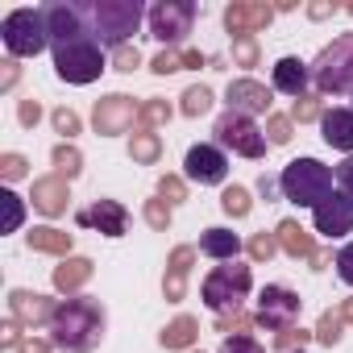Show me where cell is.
Here are the masks:
<instances>
[{
	"mask_svg": "<svg viewBox=\"0 0 353 353\" xmlns=\"http://www.w3.org/2000/svg\"><path fill=\"white\" fill-rule=\"evenodd\" d=\"M341 312H345V320H353V303H345V307H341Z\"/></svg>",
	"mask_w": 353,
	"mask_h": 353,
	"instance_id": "cell-52",
	"label": "cell"
},
{
	"mask_svg": "<svg viewBox=\"0 0 353 353\" xmlns=\"http://www.w3.org/2000/svg\"><path fill=\"white\" fill-rule=\"evenodd\" d=\"M229 112H241V117L270 112V88L258 79H233L229 83Z\"/></svg>",
	"mask_w": 353,
	"mask_h": 353,
	"instance_id": "cell-14",
	"label": "cell"
},
{
	"mask_svg": "<svg viewBox=\"0 0 353 353\" xmlns=\"http://www.w3.org/2000/svg\"><path fill=\"white\" fill-rule=\"evenodd\" d=\"M166 117H170V104H166V100H154V104H145V108L137 112V121H141V133H150V129H154V125H162Z\"/></svg>",
	"mask_w": 353,
	"mask_h": 353,
	"instance_id": "cell-28",
	"label": "cell"
},
{
	"mask_svg": "<svg viewBox=\"0 0 353 353\" xmlns=\"http://www.w3.org/2000/svg\"><path fill=\"white\" fill-rule=\"evenodd\" d=\"M50 332H54V345L67 349V353H92L104 336V307L88 295H75V299H63L54 303V316H50Z\"/></svg>",
	"mask_w": 353,
	"mask_h": 353,
	"instance_id": "cell-1",
	"label": "cell"
},
{
	"mask_svg": "<svg viewBox=\"0 0 353 353\" xmlns=\"http://www.w3.org/2000/svg\"><path fill=\"white\" fill-rule=\"evenodd\" d=\"M221 204H225V212H229V216H245V212H250V196H245L241 188H229Z\"/></svg>",
	"mask_w": 353,
	"mask_h": 353,
	"instance_id": "cell-35",
	"label": "cell"
},
{
	"mask_svg": "<svg viewBox=\"0 0 353 353\" xmlns=\"http://www.w3.org/2000/svg\"><path fill=\"white\" fill-rule=\"evenodd\" d=\"M221 353H266L254 336H245V332H233V336H225L221 341Z\"/></svg>",
	"mask_w": 353,
	"mask_h": 353,
	"instance_id": "cell-31",
	"label": "cell"
},
{
	"mask_svg": "<svg viewBox=\"0 0 353 353\" xmlns=\"http://www.w3.org/2000/svg\"><path fill=\"white\" fill-rule=\"evenodd\" d=\"M133 158L137 162H154L158 158V137L154 133H137L133 137Z\"/></svg>",
	"mask_w": 353,
	"mask_h": 353,
	"instance_id": "cell-32",
	"label": "cell"
},
{
	"mask_svg": "<svg viewBox=\"0 0 353 353\" xmlns=\"http://www.w3.org/2000/svg\"><path fill=\"white\" fill-rule=\"evenodd\" d=\"M312 117H324V112L316 108V100H307V96H299V100H295V121H312Z\"/></svg>",
	"mask_w": 353,
	"mask_h": 353,
	"instance_id": "cell-44",
	"label": "cell"
},
{
	"mask_svg": "<svg viewBox=\"0 0 353 353\" xmlns=\"http://www.w3.org/2000/svg\"><path fill=\"white\" fill-rule=\"evenodd\" d=\"M200 295H204V303H208L216 316H225V312H241V299L250 295V266H241V262H225V266H216V270L204 279Z\"/></svg>",
	"mask_w": 353,
	"mask_h": 353,
	"instance_id": "cell-6",
	"label": "cell"
},
{
	"mask_svg": "<svg viewBox=\"0 0 353 353\" xmlns=\"http://www.w3.org/2000/svg\"><path fill=\"white\" fill-rule=\"evenodd\" d=\"M274 250H279V241H274L270 233H258V237L250 241V254H254V258H270Z\"/></svg>",
	"mask_w": 353,
	"mask_h": 353,
	"instance_id": "cell-41",
	"label": "cell"
},
{
	"mask_svg": "<svg viewBox=\"0 0 353 353\" xmlns=\"http://www.w3.org/2000/svg\"><path fill=\"white\" fill-rule=\"evenodd\" d=\"M188 262H192V250H174V258H170V279H166V295H170V299H179V295H183Z\"/></svg>",
	"mask_w": 353,
	"mask_h": 353,
	"instance_id": "cell-27",
	"label": "cell"
},
{
	"mask_svg": "<svg viewBox=\"0 0 353 353\" xmlns=\"http://www.w3.org/2000/svg\"><path fill=\"white\" fill-rule=\"evenodd\" d=\"M320 133L332 150H345L353 154V108H332L320 117Z\"/></svg>",
	"mask_w": 353,
	"mask_h": 353,
	"instance_id": "cell-19",
	"label": "cell"
},
{
	"mask_svg": "<svg viewBox=\"0 0 353 353\" xmlns=\"http://www.w3.org/2000/svg\"><path fill=\"white\" fill-rule=\"evenodd\" d=\"M54 166H59V174H67V179H71V174L79 170V154L67 150V145H59V150H54Z\"/></svg>",
	"mask_w": 353,
	"mask_h": 353,
	"instance_id": "cell-38",
	"label": "cell"
},
{
	"mask_svg": "<svg viewBox=\"0 0 353 353\" xmlns=\"http://www.w3.org/2000/svg\"><path fill=\"white\" fill-rule=\"evenodd\" d=\"M79 225H96L100 233L121 237V233H125V225H129V212H125L117 200H96L88 212H79Z\"/></svg>",
	"mask_w": 353,
	"mask_h": 353,
	"instance_id": "cell-17",
	"label": "cell"
},
{
	"mask_svg": "<svg viewBox=\"0 0 353 353\" xmlns=\"http://www.w3.org/2000/svg\"><path fill=\"white\" fill-rule=\"evenodd\" d=\"M312 221H316V233L320 237H345V233H353V200L345 196V192H332L324 204H316L312 208Z\"/></svg>",
	"mask_w": 353,
	"mask_h": 353,
	"instance_id": "cell-13",
	"label": "cell"
},
{
	"mask_svg": "<svg viewBox=\"0 0 353 353\" xmlns=\"http://www.w3.org/2000/svg\"><path fill=\"white\" fill-rule=\"evenodd\" d=\"M332 13H336V5H328V0H320V5L307 9V17H316V21H324V17H332Z\"/></svg>",
	"mask_w": 353,
	"mask_h": 353,
	"instance_id": "cell-47",
	"label": "cell"
},
{
	"mask_svg": "<svg viewBox=\"0 0 353 353\" xmlns=\"http://www.w3.org/2000/svg\"><path fill=\"white\" fill-rule=\"evenodd\" d=\"M270 141L274 145L291 141V117H270Z\"/></svg>",
	"mask_w": 353,
	"mask_h": 353,
	"instance_id": "cell-40",
	"label": "cell"
},
{
	"mask_svg": "<svg viewBox=\"0 0 353 353\" xmlns=\"http://www.w3.org/2000/svg\"><path fill=\"white\" fill-rule=\"evenodd\" d=\"M279 192L291 204H299V208H316V204H324L336 192V174L320 158H295L279 174Z\"/></svg>",
	"mask_w": 353,
	"mask_h": 353,
	"instance_id": "cell-3",
	"label": "cell"
},
{
	"mask_svg": "<svg viewBox=\"0 0 353 353\" xmlns=\"http://www.w3.org/2000/svg\"><path fill=\"white\" fill-rule=\"evenodd\" d=\"M137 112H141V108H137L129 96H108V100L96 104V133H125Z\"/></svg>",
	"mask_w": 353,
	"mask_h": 353,
	"instance_id": "cell-15",
	"label": "cell"
},
{
	"mask_svg": "<svg viewBox=\"0 0 353 353\" xmlns=\"http://www.w3.org/2000/svg\"><path fill=\"white\" fill-rule=\"evenodd\" d=\"M212 108V92L208 88H192L188 96H183V112L188 117H200V112H208Z\"/></svg>",
	"mask_w": 353,
	"mask_h": 353,
	"instance_id": "cell-30",
	"label": "cell"
},
{
	"mask_svg": "<svg viewBox=\"0 0 353 353\" xmlns=\"http://www.w3.org/2000/svg\"><path fill=\"white\" fill-rule=\"evenodd\" d=\"M0 38L13 59H38L50 46V30H46V13L42 9H13L0 21Z\"/></svg>",
	"mask_w": 353,
	"mask_h": 353,
	"instance_id": "cell-4",
	"label": "cell"
},
{
	"mask_svg": "<svg viewBox=\"0 0 353 353\" xmlns=\"http://www.w3.org/2000/svg\"><path fill=\"white\" fill-rule=\"evenodd\" d=\"M200 254H208V258H216V262H237L241 237L229 233V229H208V233H200Z\"/></svg>",
	"mask_w": 353,
	"mask_h": 353,
	"instance_id": "cell-20",
	"label": "cell"
},
{
	"mask_svg": "<svg viewBox=\"0 0 353 353\" xmlns=\"http://www.w3.org/2000/svg\"><path fill=\"white\" fill-rule=\"evenodd\" d=\"M137 63H141L137 46H121V50H117V71H133Z\"/></svg>",
	"mask_w": 353,
	"mask_h": 353,
	"instance_id": "cell-43",
	"label": "cell"
},
{
	"mask_svg": "<svg viewBox=\"0 0 353 353\" xmlns=\"http://www.w3.org/2000/svg\"><path fill=\"white\" fill-rule=\"evenodd\" d=\"M13 316H21V320L38 324V320H50V316H54V307H50L42 295H30V291H13Z\"/></svg>",
	"mask_w": 353,
	"mask_h": 353,
	"instance_id": "cell-23",
	"label": "cell"
},
{
	"mask_svg": "<svg viewBox=\"0 0 353 353\" xmlns=\"http://www.w3.org/2000/svg\"><path fill=\"white\" fill-rule=\"evenodd\" d=\"M270 17H274V9H270V5H229L225 26H229V34H233V38H254V30L270 26Z\"/></svg>",
	"mask_w": 353,
	"mask_h": 353,
	"instance_id": "cell-16",
	"label": "cell"
},
{
	"mask_svg": "<svg viewBox=\"0 0 353 353\" xmlns=\"http://www.w3.org/2000/svg\"><path fill=\"white\" fill-rule=\"evenodd\" d=\"M336 192H345V196L353 200V154L336 166Z\"/></svg>",
	"mask_w": 353,
	"mask_h": 353,
	"instance_id": "cell-39",
	"label": "cell"
},
{
	"mask_svg": "<svg viewBox=\"0 0 353 353\" xmlns=\"http://www.w3.org/2000/svg\"><path fill=\"white\" fill-rule=\"evenodd\" d=\"M34 204L46 212V216H59L67 208V183H63V174H54V179H38L34 183Z\"/></svg>",
	"mask_w": 353,
	"mask_h": 353,
	"instance_id": "cell-21",
	"label": "cell"
},
{
	"mask_svg": "<svg viewBox=\"0 0 353 353\" xmlns=\"http://www.w3.org/2000/svg\"><path fill=\"white\" fill-rule=\"evenodd\" d=\"M336 274H341L345 287H353V241L336 250Z\"/></svg>",
	"mask_w": 353,
	"mask_h": 353,
	"instance_id": "cell-37",
	"label": "cell"
},
{
	"mask_svg": "<svg viewBox=\"0 0 353 353\" xmlns=\"http://www.w3.org/2000/svg\"><path fill=\"white\" fill-rule=\"evenodd\" d=\"M54 71L67 83H92L104 71V46L92 34L88 38H75L67 46H54Z\"/></svg>",
	"mask_w": 353,
	"mask_h": 353,
	"instance_id": "cell-7",
	"label": "cell"
},
{
	"mask_svg": "<svg viewBox=\"0 0 353 353\" xmlns=\"http://www.w3.org/2000/svg\"><path fill=\"white\" fill-rule=\"evenodd\" d=\"M145 216H150V225H158V229L170 221V212H162V204H150V208H145Z\"/></svg>",
	"mask_w": 353,
	"mask_h": 353,
	"instance_id": "cell-48",
	"label": "cell"
},
{
	"mask_svg": "<svg viewBox=\"0 0 353 353\" xmlns=\"http://www.w3.org/2000/svg\"><path fill=\"white\" fill-rule=\"evenodd\" d=\"M21 170H26V158H21V154H9V158H5V174H9V179H17Z\"/></svg>",
	"mask_w": 353,
	"mask_h": 353,
	"instance_id": "cell-46",
	"label": "cell"
},
{
	"mask_svg": "<svg viewBox=\"0 0 353 353\" xmlns=\"http://www.w3.org/2000/svg\"><path fill=\"white\" fill-rule=\"evenodd\" d=\"M162 200L166 204H179L183 200V183L179 179H162Z\"/></svg>",
	"mask_w": 353,
	"mask_h": 353,
	"instance_id": "cell-45",
	"label": "cell"
},
{
	"mask_svg": "<svg viewBox=\"0 0 353 353\" xmlns=\"http://www.w3.org/2000/svg\"><path fill=\"white\" fill-rule=\"evenodd\" d=\"M299 316V295L291 287H262L258 295V324L270 332H287Z\"/></svg>",
	"mask_w": 353,
	"mask_h": 353,
	"instance_id": "cell-10",
	"label": "cell"
},
{
	"mask_svg": "<svg viewBox=\"0 0 353 353\" xmlns=\"http://www.w3.org/2000/svg\"><path fill=\"white\" fill-rule=\"evenodd\" d=\"M30 245H34V250H46V254H67V250H71V233H59V229H34V233H30Z\"/></svg>",
	"mask_w": 353,
	"mask_h": 353,
	"instance_id": "cell-25",
	"label": "cell"
},
{
	"mask_svg": "<svg viewBox=\"0 0 353 353\" xmlns=\"http://www.w3.org/2000/svg\"><path fill=\"white\" fill-rule=\"evenodd\" d=\"M38 117H42V108H38L34 100H26V104H21V121H26V125H34Z\"/></svg>",
	"mask_w": 353,
	"mask_h": 353,
	"instance_id": "cell-49",
	"label": "cell"
},
{
	"mask_svg": "<svg viewBox=\"0 0 353 353\" xmlns=\"http://www.w3.org/2000/svg\"><path fill=\"white\" fill-rule=\"evenodd\" d=\"M233 59H237L241 67H254V63H258V42H254V38H237V42H233Z\"/></svg>",
	"mask_w": 353,
	"mask_h": 353,
	"instance_id": "cell-36",
	"label": "cell"
},
{
	"mask_svg": "<svg viewBox=\"0 0 353 353\" xmlns=\"http://www.w3.org/2000/svg\"><path fill=\"white\" fill-rule=\"evenodd\" d=\"M13 79H17V67L5 63V79H0V88H13Z\"/></svg>",
	"mask_w": 353,
	"mask_h": 353,
	"instance_id": "cell-50",
	"label": "cell"
},
{
	"mask_svg": "<svg viewBox=\"0 0 353 353\" xmlns=\"http://www.w3.org/2000/svg\"><path fill=\"white\" fill-rule=\"evenodd\" d=\"M192 341H196V320H192V316H179V320L162 332V345H166V349H183V345H192Z\"/></svg>",
	"mask_w": 353,
	"mask_h": 353,
	"instance_id": "cell-26",
	"label": "cell"
},
{
	"mask_svg": "<svg viewBox=\"0 0 353 353\" xmlns=\"http://www.w3.org/2000/svg\"><path fill=\"white\" fill-rule=\"evenodd\" d=\"M341 324H345V312H324V320H320L316 336H320L324 345H336V341H341Z\"/></svg>",
	"mask_w": 353,
	"mask_h": 353,
	"instance_id": "cell-29",
	"label": "cell"
},
{
	"mask_svg": "<svg viewBox=\"0 0 353 353\" xmlns=\"http://www.w3.org/2000/svg\"><path fill=\"white\" fill-rule=\"evenodd\" d=\"M279 245L291 254V258H316V250H312V237L295 225V221H283L279 225Z\"/></svg>",
	"mask_w": 353,
	"mask_h": 353,
	"instance_id": "cell-22",
	"label": "cell"
},
{
	"mask_svg": "<svg viewBox=\"0 0 353 353\" xmlns=\"http://www.w3.org/2000/svg\"><path fill=\"white\" fill-rule=\"evenodd\" d=\"M21 353H46V345H42V341H26Z\"/></svg>",
	"mask_w": 353,
	"mask_h": 353,
	"instance_id": "cell-51",
	"label": "cell"
},
{
	"mask_svg": "<svg viewBox=\"0 0 353 353\" xmlns=\"http://www.w3.org/2000/svg\"><path fill=\"white\" fill-rule=\"evenodd\" d=\"M88 274H92V262H83V258H75V262H63V266L54 270V287H63V291H75V287H83V283H88Z\"/></svg>",
	"mask_w": 353,
	"mask_h": 353,
	"instance_id": "cell-24",
	"label": "cell"
},
{
	"mask_svg": "<svg viewBox=\"0 0 353 353\" xmlns=\"http://www.w3.org/2000/svg\"><path fill=\"white\" fill-rule=\"evenodd\" d=\"M291 353H303V349H291Z\"/></svg>",
	"mask_w": 353,
	"mask_h": 353,
	"instance_id": "cell-53",
	"label": "cell"
},
{
	"mask_svg": "<svg viewBox=\"0 0 353 353\" xmlns=\"http://www.w3.org/2000/svg\"><path fill=\"white\" fill-rule=\"evenodd\" d=\"M0 200H5V233H17V225H21V200L13 192H0Z\"/></svg>",
	"mask_w": 353,
	"mask_h": 353,
	"instance_id": "cell-34",
	"label": "cell"
},
{
	"mask_svg": "<svg viewBox=\"0 0 353 353\" xmlns=\"http://www.w3.org/2000/svg\"><path fill=\"white\" fill-rule=\"evenodd\" d=\"M54 125H59V133H67V137L79 133V117H75L71 108H59V112H54Z\"/></svg>",
	"mask_w": 353,
	"mask_h": 353,
	"instance_id": "cell-42",
	"label": "cell"
},
{
	"mask_svg": "<svg viewBox=\"0 0 353 353\" xmlns=\"http://www.w3.org/2000/svg\"><path fill=\"white\" fill-rule=\"evenodd\" d=\"M192 21H196L192 0H162V5L150 9V38L166 42L170 50H179V42L192 34Z\"/></svg>",
	"mask_w": 353,
	"mask_h": 353,
	"instance_id": "cell-8",
	"label": "cell"
},
{
	"mask_svg": "<svg viewBox=\"0 0 353 353\" xmlns=\"http://www.w3.org/2000/svg\"><path fill=\"white\" fill-rule=\"evenodd\" d=\"M83 17H88V30L100 46H129V38L141 30V0H88L83 5Z\"/></svg>",
	"mask_w": 353,
	"mask_h": 353,
	"instance_id": "cell-2",
	"label": "cell"
},
{
	"mask_svg": "<svg viewBox=\"0 0 353 353\" xmlns=\"http://www.w3.org/2000/svg\"><path fill=\"white\" fill-rule=\"evenodd\" d=\"M46 13V30H50V46H67L75 38H88V17L83 5H71V0H54V5L42 9Z\"/></svg>",
	"mask_w": 353,
	"mask_h": 353,
	"instance_id": "cell-12",
	"label": "cell"
},
{
	"mask_svg": "<svg viewBox=\"0 0 353 353\" xmlns=\"http://www.w3.org/2000/svg\"><path fill=\"white\" fill-rule=\"evenodd\" d=\"M312 83L324 96L353 92V34H341L332 46L320 50V59L312 63Z\"/></svg>",
	"mask_w": 353,
	"mask_h": 353,
	"instance_id": "cell-5",
	"label": "cell"
},
{
	"mask_svg": "<svg viewBox=\"0 0 353 353\" xmlns=\"http://www.w3.org/2000/svg\"><path fill=\"white\" fill-rule=\"evenodd\" d=\"M183 67H188L183 50H162V54L154 59V71H158V75H170V71H183Z\"/></svg>",
	"mask_w": 353,
	"mask_h": 353,
	"instance_id": "cell-33",
	"label": "cell"
},
{
	"mask_svg": "<svg viewBox=\"0 0 353 353\" xmlns=\"http://www.w3.org/2000/svg\"><path fill=\"white\" fill-rule=\"evenodd\" d=\"M183 174L192 183H200V188H216V183H225V174H229V158H225V150L221 145H192L188 150V158H183Z\"/></svg>",
	"mask_w": 353,
	"mask_h": 353,
	"instance_id": "cell-11",
	"label": "cell"
},
{
	"mask_svg": "<svg viewBox=\"0 0 353 353\" xmlns=\"http://www.w3.org/2000/svg\"><path fill=\"white\" fill-rule=\"evenodd\" d=\"M307 83H312V71H307V63H299V59H279L274 63V92H283V96H307Z\"/></svg>",
	"mask_w": 353,
	"mask_h": 353,
	"instance_id": "cell-18",
	"label": "cell"
},
{
	"mask_svg": "<svg viewBox=\"0 0 353 353\" xmlns=\"http://www.w3.org/2000/svg\"><path fill=\"white\" fill-rule=\"evenodd\" d=\"M216 141L229 145V150H237V154H245V158H262L266 154L262 129L254 125V117H241V112H225L216 121Z\"/></svg>",
	"mask_w": 353,
	"mask_h": 353,
	"instance_id": "cell-9",
	"label": "cell"
}]
</instances>
